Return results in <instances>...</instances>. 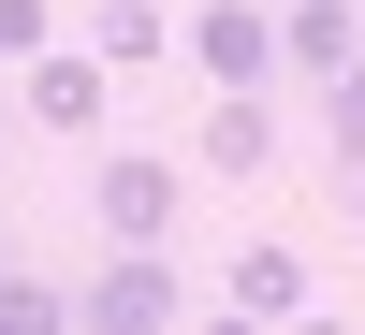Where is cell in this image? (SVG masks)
Wrapping results in <instances>:
<instances>
[{
    "label": "cell",
    "mask_w": 365,
    "mask_h": 335,
    "mask_svg": "<svg viewBox=\"0 0 365 335\" xmlns=\"http://www.w3.org/2000/svg\"><path fill=\"white\" fill-rule=\"evenodd\" d=\"M175 58H190L205 87H278V15H263V0H190V15H175Z\"/></svg>",
    "instance_id": "1"
},
{
    "label": "cell",
    "mask_w": 365,
    "mask_h": 335,
    "mask_svg": "<svg viewBox=\"0 0 365 335\" xmlns=\"http://www.w3.org/2000/svg\"><path fill=\"white\" fill-rule=\"evenodd\" d=\"M73 321L88 335H161V321H190V277H175L161 248H103V277L73 292Z\"/></svg>",
    "instance_id": "2"
},
{
    "label": "cell",
    "mask_w": 365,
    "mask_h": 335,
    "mask_svg": "<svg viewBox=\"0 0 365 335\" xmlns=\"http://www.w3.org/2000/svg\"><path fill=\"white\" fill-rule=\"evenodd\" d=\"M175 190H190L175 161L103 146V175H88V219H103V248H161V233H175Z\"/></svg>",
    "instance_id": "3"
},
{
    "label": "cell",
    "mask_w": 365,
    "mask_h": 335,
    "mask_svg": "<svg viewBox=\"0 0 365 335\" xmlns=\"http://www.w3.org/2000/svg\"><path fill=\"white\" fill-rule=\"evenodd\" d=\"M15 102H29V132H58V146H88V132H103V117H117V58L103 44H73V58H29V87H15Z\"/></svg>",
    "instance_id": "4"
},
{
    "label": "cell",
    "mask_w": 365,
    "mask_h": 335,
    "mask_svg": "<svg viewBox=\"0 0 365 335\" xmlns=\"http://www.w3.org/2000/svg\"><path fill=\"white\" fill-rule=\"evenodd\" d=\"M351 58H365V0H278V73L336 87Z\"/></svg>",
    "instance_id": "5"
},
{
    "label": "cell",
    "mask_w": 365,
    "mask_h": 335,
    "mask_svg": "<svg viewBox=\"0 0 365 335\" xmlns=\"http://www.w3.org/2000/svg\"><path fill=\"white\" fill-rule=\"evenodd\" d=\"M220 307L234 321H307V262H292L278 233H249V248L220 262Z\"/></svg>",
    "instance_id": "6"
},
{
    "label": "cell",
    "mask_w": 365,
    "mask_h": 335,
    "mask_svg": "<svg viewBox=\"0 0 365 335\" xmlns=\"http://www.w3.org/2000/svg\"><path fill=\"white\" fill-rule=\"evenodd\" d=\"M205 175H278V117H263V87H220V102H205Z\"/></svg>",
    "instance_id": "7"
},
{
    "label": "cell",
    "mask_w": 365,
    "mask_h": 335,
    "mask_svg": "<svg viewBox=\"0 0 365 335\" xmlns=\"http://www.w3.org/2000/svg\"><path fill=\"white\" fill-rule=\"evenodd\" d=\"M88 44H103L117 73H161V58H175V15H161V0H103V15H88Z\"/></svg>",
    "instance_id": "8"
},
{
    "label": "cell",
    "mask_w": 365,
    "mask_h": 335,
    "mask_svg": "<svg viewBox=\"0 0 365 335\" xmlns=\"http://www.w3.org/2000/svg\"><path fill=\"white\" fill-rule=\"evenodd\" d=\"M322 161H336V175H365V58L322 87Z\"/></svg>",
    "instance_id": "9"
},
{
    "label": "cell",
    "mask_w": 365,
    "mask_h": 335,
    "mask_svg": "<svg viewBox=\"0 0 365 335\" xmlns=\"http://www.w3.org/2000/svg\"><path fill=\"white\" fill-rule=\"evenodd\" d=\"M58 321H73V292H58V277H15V262H0V335H58Z\"/></svg>",
    "instance_id": "10"
},
{
    "label": "cell",
    "mask_w": 365,
    "mask_h": 335,
    "mask_svg": "<svg viewBox=\"0 0 365 335\" xmlns=\"http://www.w3.org/2000/svg\"><path fill=\"white\" fill-rule=\"evenodd\" d=\"M44 29H58L44 0H0V58H15V73H29V58H44Z\"/></svg>",
    "instance_id": "11"
},
{
    "label": "cell",
    "mask_w": 365,
    "mask_h": 335,
    "mask_svg": "<svg viewBox=\"0 0 365 335\" xmlns=\"http://www.w3.org/2000/svg\"><path fill=\"white\" fill-rule=\"evenodd\" d=\"M0 262H15V219H0Z\"/></svg>",
    "instance_id": "12"
},
{
    "label": "cell",
    "mask_w": 365,
    "mask_h": 335,
    "mask_svg": "<svg viewBox=\"0 0 365 335\" xmlns=\"http://www.w3.org/2000/svg\"><path fill=\"white\" fill-rule=\"evenodd\" d=\"M351 219H365V175H351Z\"/></svg>",
    "instance_id": "13"
}]
</instances>
